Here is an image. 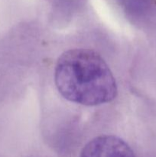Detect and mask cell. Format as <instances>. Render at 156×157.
<instances>
[{
    "label": "cell",
    "instance_id": "1",
    "mask_svg": "<svg viewBox=\"0 0 156 157\" xmlns=\"http://www.w3.org/2000/svg\"><path fill=\"white\" fill-rule=\"evenodd\" d=\"M54 81L59 93L85 106L109 103L117 94L116 80L103 58L91 49L64 52L57 61Z\"/></svg>",
    "mask_w": 156,
    "mask_h": 157
},
{
    "label": "cell",
    "instance_id": "2",
    "mask_svg": "<svg viewBox=\"0 0 156 157\" xmlns=\"http://www.w3.org/2000/svg\"><path fill=\"white\" fill-rule=\"evenodd\" d=\"M80 157H136L131 147L119 137L102 135L87 143Z\"/></svg>",
    "mask_w": 156,
    "mask_h": 157
}]
</instances>
